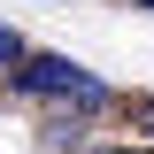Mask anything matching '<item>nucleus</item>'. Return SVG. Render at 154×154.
I'll use <instances>...</instances> for the list:
<instances>
[{"mask_svg": "<svg viewBox=\"0 0 154 154\" xmlns=\"http://www.w3.org/2000/svg\"><path fill=\"white\" fill-rule=\"evenodd\" d=\"M16 93H31V100H62V108H85V116H100L108 108V77H93L85 62H69V54H38V46H23V62L16 69Z\"/></svg>", "mask_w": 154, "mask_h": 154, "instance_id": "obj_1", "label": "nucleus"}, {"mask_svg": "<svg viewBox=\"0 0 154 154\" xmlns=\"http://www.w3.org/2000/svg\"><path fill=\"white\" fill-rule=\"evenodd\" d=\"M16 62H23V38L8 31V23H0V69H16Z\"/></svg>", "mask_w": 154, "mask_h": 154, "instance_id": "obj_2", "label": "nucleus"}, {"mask_svg": "<svg viewBox=\"0 0 154 154\" xmlns=\"http://www.w3.org/2000/svg\"><path fill=\"white\" fill-rule=\"evenodd\" d=\"M93 154H154V146H93Z\"/></svg>", "mask_w": 154, "mask_h": 154, "instance_id": "obj_3", "label": "nucleus"}, {"mask_svg": "<svg viewBox=\"0 0 154 154\" xmlns=\"http://www.w3.org/2000/svg\"><path fill=\"white\" fill-rule=\"evenodd\" d=\"M146 146H154V100H146Z\"/></svg>", "mask_w": 154, "mask_h": 154, "instance_id": "obj_4", "label": "nucleus"}, {"mask_svg": "<svg viewBox=\"0 0 154 154\" xmlns=\"http://www.w3.org/2000/svg\"><path fill=\"white\" fill-rule=\"evenodd\" d=\"M131 8H146V0H131Z\"/></svg>", "mask_w": 154, "mask_h": 154, "instance_id": "obj_5", "label": "nucleus"}, {"mask_svg": "<svg viewBox=\"0 0 154 154\" xmlns=\"http://www.w3.org/2000/svg\"><path fill=\"white\" fill-rule=\"evenodd\" d=\"M146 8H154V0H146Z\"/></svg>", "mask_w": 154, "mask_h": 154, "instance_id": "obj_6", "label": "nucleus"}]
</instances>
